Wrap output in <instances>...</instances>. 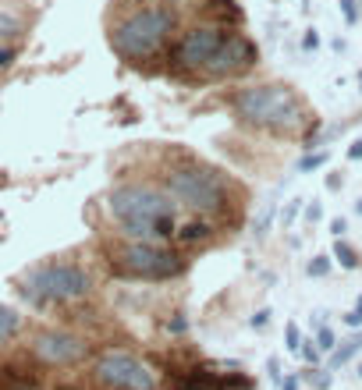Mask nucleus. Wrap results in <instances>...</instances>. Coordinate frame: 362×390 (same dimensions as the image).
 I'll return each instance as SVG.
<instances>
[{"mask_svg": "<svg viewBox=\"0 0 362 390\" xmlns=\"http://www.w3.org/2000/svg\"><path fill=\"white\" fill-rule=\"evenodd\" d=\"M209 234H214L209 220H206V217H196V220H189V224H178L174 242H181V245H196V242H209Z\"/></svg>", "mask_w": 362, "mask_h": 390, "instance_id": "11", "label": "nucleus"}, {"mask_svg": "<svg viewBox=\"0 0 362 390\" xmlns=\"http://www.w3.org/2000/svg\"><path fill=\"white\" fill-rule=\"evenodd\" d=\"M345 231H348V220H345V217H334V220H330V234H334V238H345Z\"/></svg>", "mask_w": 362, "mask_h": 390, "instance_id": "28", "label": "nucleus"}, {"mask_svg": "<svg viewBox=\"0 0 362 390\" xmlns=\"http://www.w3.org/2000/svg\"><path fill=\"white\" fill-rule=\"evenodd\" d=\"M256 61H259V46H256L249 36H241V33H224L217 53L209 57V64L202 68V75H209V78H234V75H241V71H249Z\"/></svg>", "mask_w": 362, "mask_h": 390, "instance_id": "10", "label": "nucleus"}, {"mask_svg": "<svg viewBox=\"0 0 362 390\" xmlns=\"http://www.w3.org/2000/svg\"><path fill=\"white\" fill-rule=\"evenodd\" d=\"M266 323H270V309H259V312L249 319V326H252V330H263Z\"/></svg>", "mask_w": 362, "mask_h": 390, "instance_id": "26", "label": "nucleus"}, {"mask_svg": "<svg viewBox=\"0 0 362 390\" xmlns=\"http://www.w3.org/2000/svg\"><path fill=\"white\" fill-rule=\"evenodd\" d=\"M359 213H362V199H359Z\"/></svg>", "mask_w": 362, "mask_h": 390, "instance_id": "36", "label": "nucleus"}, {"mask_svg": "<svg viewBox=\"0 0 362 390\" xmlns=\"http://www.w3.org/2000/svg\"><path fill=\"white\" fill-rule=\"evenodd\" d=\"M15 284L28 305H68L93 294V274L82 263L68 259H46L28 266L15 277Z\"/></svg>", "mask_w": 362, "mask_h": 390, "instance_id": "4", "label": "nucleus"}, {"mask_svg": "<svg viewBox=\"0 0 362 390\" xmlns=\"http://www.w3.org/2000/svg\"><path fill=\"white\" fill-rule=\"evenodd\" d=\"M359 82H362V78H359Z\"/></svg>", "mask_w": 362, "mask_h": 390, "instance_id": "38", "label": "nucleus"}, {"mask_svg": "<svg viewBox=\"0 0 362 390\" xmlns=\"http://www.w3.org/2000/svg\"><path fill=\"white\" fill-rule=\"evenodd\" d=\"M15 61H18V50L11 43H0V71H8Z\"/></svg>", "mask_w": 362, "mask_h": 390, "instance_id": "20", "label": "nucleus"}, {"mask_svg": "<svg viewBox=\"0 0 362 390\" xmlns=\"http://www.w3.org/2000/svg\"><path fill=\"white\" fill-rule=\"evenodd\" d=\"M164 192L196 217H221L231 206V181L206 163H178L164 174Z\"/></svg>", "mask_w": 362, "mask_h": 390, "instance_id": "5", "label": "nucleus"}, {"mask_svg": "<svg viewBox=\"0 0 362 390\" xmlns=\"http://www.w3.org/2000/svg\"><path fill=\"white\" fill-rule=\"evenodd\" d=\"M298 209H302V199H291L288 206H284V213H281V224H284V231L295 224V217H298Z\"/></svg>", "mask_w": 362, "mask_h": 390, "instance_id": "21", "label": "nucleus"}, {"mask_svg": "<svg viewBox=\"0 0 362 390\" xmlns=\"http://www.w3.org/2000/svg\"><path fill=\"white\" fill-rule=\"evenodd\" d=\"M224 39V28L221 25H192L178 36L174 50H171V61L178 71H202L209 64V57L217 53Z\"/></svg>", "mask_w": 362, "mask_h": 390, "instance_id": "9", "label": "nucleus"}, {"mask_svg": "<svg viewBox=\"0 0 362 390\" xmlns=\"http://www.w3.org/2000/svg\"><path fill=\"white\" fill-rule=\"evenodd\" d=\"M334 259H338L345 269H355V266H359V252H355L348 242H341V238L334 242Z\"/></svg>", "mask_w": 362, "mask_h": 390, "instance_id": "15", "label": "nucleus"}, {"mask_svg": "<svg viewBox=\"0 0 362 390\" xmlns=\"http://www.w3.org/2000/svg\"><path fill=\"white\" fill-rule=\"evenodd\" d=\"M231 110L241 125L274 132V135H295L306 128L309 110L291 85L266 82V85H245L231 96Z\"/></svg>", "mask_w": 362, "mask_h": 390, "instance_id": "3", "label": "nucleus"}, {"mask_svg": "<svg viewBox=\"0 0 362 390\" xmlns=\"http://www.w3.org/2000/svg\"><path fill=\"white\" fill-rule=\"evenodd\" d=\"M274 213H277L274 202H266V206H263V213L256 217V238H263V234L270 231V224H274Z\"/></svg>", "mask_w": 362, "mask_h": 390, "instance_id": "16", "label": "nucleus"}, {"mask_svg": "<svg viewBox=\"0 0 362 390\" xmlns=\"http://www.w3.org/2000/svg\"><path fill=\"white\" fill-rule=\"evenodd\" d=\"M320 217H323V209H320V202H313V206L306 209V220H309V224H316Z\"/></svg>", "mask_w": 362, "mask_h": 390, "instance_id": "29", "label": "nucleus"}, {"mask_svg": "<svg viewBox=\"0 0 362 390\" xmlns=\"http://www.w3.org/2000/svg\"><path fill=\"white\" fill-rule=\"evenodd\" d=\"M306 274H309V277H327V274H330V256H316V259L306 266Z\"/></svg>", "mask_w": 362, "mask_h": 390, "instance_id": "19", "label": "nucleus"}, {"mask_svg": "<svg viewBox=\"0 0 362 390\" xmlns=\"http://www.w3.org/2000/svg\"><path fill=\"white\" fill-rule=\"evenodd\" d=\"M178 33V8L174 4H146L125 11L110 28H107V43L110 50L128 64H146L171 46Z\"/></svg>", "mask_w": 362, "mask_h": 390, "instance_id": "2", "label": "nucleus"}, {"mask_svg": "<svg viewBox=\"0 0 362 390\" xmlns=\"http://www.w3.org/2000/svg\"><path fill=\"white\" fill-rule=\"evenodd\" d=\"M341 15H345V21H348V25H355V21H359V8H355V0H341Z\"/></svg>", "mask_w": 362, "mask_h": 390, "instance_id": "25", "label": "nucleus"}, {"mask_svg": "<svg viewBox=\"0 0 362 390\" xmlns=\"http://www.w3.org/2000/svg\"><path fill=\"white\" fill-rule=\"evenodd\" d=\"M309 380L316 383V390H327V387H330V373H320V369H313V373H309Z\"/></svg>", "mask_w": 362, "mask_h": 390, "instance_id": "27", "label": "nucleus"}, {"mask_svg": "<svg viewBox=\"0 0 362 390\" xmlns=\"http://www.w3.org/2000/svg\"><path fill=\"white\" fill-rule=\"evenodd\" d=\"M348 160H362V139H355V142L348 145Z\"/></svg>", "mask_w": 362, "mask_h": 390, "instance_id": "30", "label": "nucleus"}, {"mask_svg": "<svg viewBox=\"0 0 362 390\" xmlns=\"http://www.w3.org/2000/svg\"><path fill=\"white\" fill-rule=\"evenodd\" d=\"M110 263L132 281H174L189 266L185 256L167 242H135V238L114 245Z\"/></svg>", "mask_w": 362, "mask_h": 390, "instance_id": "6", "label": "nucleus"}, {"mask_svg": "<svg viewBox=\"0 0 362 390\" xmlns=\"http://www.w3.org/2000/svg\"><path fill=\"white\" fill-rule=\"evenodd\" d=\"M110 217L121 227L125 238H135V242H171L178 234V202L153 185L142 181H125L117 185L107 199Z\"/></svg>", "mask_w": 362, "mask_h": 390, "instance_id": "1", "label": "nucleus"}, {"mask_svg": "<svg viewBox=\"0 0 362 390\" xmlns=\"http://www.w3.org/2000/svg\"><path fill=\"white\" fill-rule=\"evenodd\" d=\"M18 330H21V316L11 305H0V344H8Z\"/></svg>", "mask_w": 362, "mask_h": 390, "instance_id": "13", "label": "nucleus"}, {"mask_svg": "<svg viewBox=\"0 0 362 390\" xmlns=\"http://www.w3.org/2000/svg\"><path fill=\"white\" fill-rule=\"evenodd\" d=\"M89 355V341L71 330H40L33 337V358L46 369H68L78 366Z\"/></svg>", "mask_w": 362, "mask_h": 390, "instance_id": "8", "label": "nucleus"}, {"mask_svg": "<svg viewBox=\"0 0 362 390\" xmlns=\"http://www.w3.org/2000/svg\"><path fill=\"white\" fill-rule=\"evenodd\" d=\"M171 330H174V334H185V330H189V323H185V319H181V316H178V319L171 323Z\"/></svg>", "mask_w": 362, "mask_h": 390, "instance_id": "33", "label": "nucleus"}, {"mask_svg": "<svg viewBox=\"0 0 362 390\" xmlns=\"http://www.w3.org/2000/svg\"><path fill=\"white\" fill-rule=\"evenodd\" d=\"M21 18L15 15V11H8V8H0V43H11L15 36H21Z\"/></svg>", "mask_w": 362, "mask_h": 390, "instance_id": "14", "label": "nucleus"}, {"mask_svg": "<svg viewBox=\"0 0 362 390\" xmlns=\"http://www.w3.org/2000/svg\"><path fill=\"white\" fill-rule=\"evenodd\" d=\"M316 348H320V351H334V348H338L334 330H330V326H320V330H316Z\"/></svg>", "mask_w": 362, "mask_h": 390, "instance_id": "17", "label": "nucleus"}, {"mask_svg": "<svg viewBox=\"0 0 362 390\" xmlns=\"http://www.w3.org/2000/svg\"><path fill=\"white\" fill-rule=\"evenodd\" d=\"M93 380L103 390H160V373L146 358L121 351V348H110L96 358Z\"/></svg>", "mask_w": 362, "mask_h": 390, "instance_id": "7", "label": "nucleus"}, {"mask_svg": "<svg viewBox=\"0 0 362 390\" xmlns=\"http://www.w3.org/2000/svg\"><path fill=\"white\" fill-rule=\"evenodd\" d=\"M302 46H306V50H316V46H320V36H316V33H306V39H302Z\"/></svg>", "mask_w": 362, "mask_h": 390, "instance_id": "31", "label": "nucleus"}, {"mask_svg": "<svg viewBox=\"0 0 362 390\" xmlns=\"http://www.w3.org/2000/svg\"><path fill=\"white\" fill-rule=\"evenodd\" d=\"M359 376H362V366H359Z\"/></svg>", "mask_w": 362, "mask_h": 390, "instance_id": "37", "label": "nucleus"}, {"mask_svg": "<svg viewBox=\"0 0 362 390\" xmlns=\"http://www.w3.org/2000/svg\"><path fill=\"white\" fill-rule=\"evenodd\" d=\"M323 163H327V153H309V157H302V160H298V170H302V174H309V170H320Z\"/></svg>", "mask_w": 362, "mask_h": 390, "instance_id": "18", "label": "nucleus"}, {"mask_svg": "<svg viewBox=\"0 0 362 390\" xmlns=\"http://www.w3.org/2000/svg\"><path fill=\"white\" fill-rule=\"evenodd\" d=\"M355 351H362V326H359V334H352V337H348L341 348H334V351H330V369L345 366V362H348V358H352Z\"/></svg>", "mask_w": 362, "mask_h": 390, "instance_id": "12", "label": "nucleus"}, {"mask_svg": "<svg viewBox=\"0 0 362 390\" xmlns=\"http://www.w3.org/2000/svg\"><path fill=\"white\" fill-rule=\"evenodd\" d=\"M4 390H40L36 383H28V380H18L15 387H4Z\"/></svg>", "mask_w": 362, "mask_h": 390, "instance_id": "32", "label": "nucleus"}, {"mask_svg": "<svg viewBox=\"0 0 362 390\" xmlns=\"http://www.w3.org/2000/svg\"><path fill=\"white\" fill-rule=\"evenodd\" d=\"M277 387H281V390H298V380H295V376H288V380H281Z\"/></svg>", "mask_w": 362, "mask_h": 390, "instance_id": "34", "label": "nucleus"}, {"mask_svg": "<svg viewBox=\"0 0 362 390\" xmlns=\"http://www.w3.org/2000/svg\"><path fill=\"white\" fill-rule=\"evenodd\" d=\"M327 188H330V192H338V188H341V177H338V174H330V177H327Z\"/></svg>", "mask_w": 362, "mask_h": 390, "instance_id": "35", "label": "nucleus"}, {"mask_svg": "<svg viewBox=\"0 0 362 390\" xmlns=\"http://www.w3.org/2000/svg\"><path fill=\"white\" fill-rule=\"evenodd\" d=\"M298 355H302V358H306V362H309V366H316L323 351L316 348V341H306V344H302V348H298Z\"/></svg>", "mask_w": 362, "mask_h": 390, "instance_id": "22", "label": "nucleus"}, {"mask_svg": "<svg viewBox=\"0 0 362 390\" xmlns=\"http://www.w3.org/2000/svg\"><path fill=\"white\" fill-rule=\"evenodd\" d=\"M345 323H348L352 330H359V326H362V294H359V302H355V309H352V312L345 316Z\"/></svg>", "mask_w": 362, "mask_h": 390, "instance_id": "24", "label": "nucleus"}, {"mask_svg": "<svg viewBox=\"0 0 362 390\" xmlns=\"http://www.w3.org/2000/svg\"><path fill=\"white\" fill-rule=\"evenodd\" d=\"M284 337H288V344H284V348L298 355V348H302V334H298V326H295V323H288V330H284Z\"/></svg>", "mask_w": 362, "mask_h": 390, "instance_id": "23", "label": "nucleus"}]
</instances>
